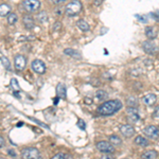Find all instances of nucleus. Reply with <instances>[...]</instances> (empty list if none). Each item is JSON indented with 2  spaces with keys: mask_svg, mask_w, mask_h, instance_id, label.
<instances>
[{
  "mask_svg": "<svg viewBox=\"0 0 159 159\" xmlns=\"http://www.w3.org/2000/svg\"><path fill=\"white\" fill-rule=\"evenodd\" d=\"M18 21V16L15 13H10L7 15V24L9 25H15Z\"/></svg>",
  "mask_w": 159,
  "mask_h": 159,
  "instance_id": "5701e85b",
  "label": "nucleus"
},
{
  "mask_svg": "<svg viewBox=\"0 0 159 159\" xmlns=\"http://www.w3.org/2000/svg\"><path fill=\"white\" fill-rule=\"evenodd\" d=\"M66 0H52V2L54 4H60V3H63V2H65Z\"/></svg>",
  "mask_w": 159,
  "mask_h": 159,
  "instance_id": "e433bc0d",
  "label": "nucleus"
},
{
  "mask_svg": "<svg viewBox=\"0 0 159 159\" xmlns=\"http://www.w3.org/2000/svg\"><path fill=\"white\" fill-rule=\"evenodd\" d=\"M21 158L22 159H40L42 156H40L39 151L37 150L36 148H25L24 150L21 151Z\"/></svg>",
  "mask_w": 159,
  "mask_h": 159,
  "instance_id": "7ed1b4c3",
  "label": "nucleus"
},
{
  "mask_svg": "<svg viewBox=\"0 0 159 159\" xmlns=\"http://www.w3.org/2000/svg\"><path fill=\"white\" fill-rule=\"evenodd\" d=\"M24 25H25V28H27L28 30H31L34 28L35 21L32 17L29 16V15H27V16H24Z\"/></svg>",
  "mask_w": 159,
  "mask_h": 159,
  "instance_id": "4468645a",
  "label": "nucleus"
},
{
  "mask_svg": "<svg viewBox=\"0 0 159 159\" xmlns=\"http://www.w3.org/2000/svg\"><path fill=\"white\" fill-rule=\"evenodd\" d=\"M142 48L143 50L145 51L148 54H155V53L158 52V48L157 46L155 45L154 43L150 42V40H147V42H143L142 43Z\"/></svg>",
  "mask_w": 159,
  "mask_h": 159,
  "instance_id": "9b49d317",
  "label": "nucleus"
},
{
  "mask_svg": "<svg viewBox=\"0 0 159 159\" xmlns=\"http://www.w3.org/2000/svg\"><path fill=\"white\" fill-rule=\"evenodd\" d=\"M85 102H86V103H89V104H90V103H91V102H92V101H91V100H90V99L86 98V99H85Z\"/></svg>",
  "mask_w": 159,
  "mask_h": 159,
  "instance_id": "58836bf2",
  "label": "nucleus"
},
{
  "mask_svg": "<svg viewBox=\"0 0 159 159\" xmlns=\"http://www.w3.org/2000/svg\"><path fill=\"white\" fill-rule=\"evenodd\" d=\"M76 125H78L79 129H81L82 130H84V129H86V124H85V122H84L82 119H79V120H78V122H76Z\"/></svg>",
  "mask_w": 159,
  "mask_h": 159,
  "instance_id": "cd10ccee",
  "label": "nucleus"
},
{
  "mask_svg": "<svg viewBox=\"0 0 159 159\" xmlns=\"http://www.w3.org/2000/svg\"><path fill=\"white\" fill-rule=\"evenodd\" d=\"M102 1H103V0H94V6H100V4L102 3Z\"/></svg>",
  "mask_w": 159,
  "mask_h": 159,
  "instance_id": "4c0bfd02",
  "label": "nucleus"
},
{
  "mask_svg": "<svg viewBox=\"0 0 159 159\" xmlns=\"http://www.w3.org/2000/svg\"><path fill=\"white\" fill-rule=\"evenodd\" d=\"M24 7L25 9V11L30 13L36 12L40 7V1L39 0H25Z\"/></svg>",
  "mask_w": 159,
  "mask_h": 159,
  "instance_id": "39448f33",
  "label": "nucleus"
},
{
  "mask_svg": "<svg viewBox=\"0 0 159 159\" xmlns=\"http://www.w3.org/2000/svg\"><path fill=\"white\" fill-rule=\"evenodd\" d=\"M97 148L102 153H108V154H112L115 152V148L114 145L110 142H107V141H100V142L97 143Z\"/></svg>",
  "mask_w": 159,
  "mask_h": 159,
  "instance_id": "423d86ee",
  "label": "nucleus"
},
{
  "mask_svg": "<svg viewBox=\"0 0 159 159\" xmlns=\"http://www.w3.org/2000/svg\"><path fill=\"white\" fill-rule=\"evenodd\" d=\"M37 19L39 20L40 22H46V21L48 20V15H47V13H46L45 11L40 12L39 14L37 15Z\"/></svg>",
  "mask_w": 159,
  "mask_h": 159,
  "instance_id": "bb28decb",
  "label": "nucleus"
},
{
  "mask_svg": "<svg viewBox=\"0 0 159 159\" xmlns=\"http://www.w3.org/2000/svg\"><path fill=\"white\" fill-rule=\"evenodd\" d=\"M156 156H157L156 151H148L141 155V159H155Z\"/></svg>",
  "mask_w": 159,
  "mask_h": 159,
  "instance_id": "aec40b11",
  "label": "nucleus"
},
{
  "mask_svg": "<svg viewBox=\"0 0 159 159\" xmlns=\"http://www.w3.org/2000/svg\"><path fill=\"white\" fill-rule=\"evenodd\" d=\"M126 115L129 120L132 123L138 122V120L140 119L139 110L137 109V107H127L126 108Z\"/></svg>",
  "mask_w": 159,
  "mask_h": 159,
  "instance_id": "1a4fd4ad",
  "label": "nucleus"
},
{
  "mask_svg": "<svg viewBox=\"0 0 159 159\" xmlns=\"http://www.w3.org/2000/svg\"><path fill=\"white\" fill-rule=\"evenodd\" d=\"M76 25H78L79 29L81 31H83V32H87V31H89V29H90L88 22L84 19H80L79 21L76 22Z\"/></svg>",
  "mask_w": 159,
  "mask_h": 159,
  "instance_id": "6ab92c4d",
  "label": "nucleus"
},
{
  "mask_svg": "<svg viewBox=\"0 0 159 159\" xmlns=\"http://www.w3.org/2000/svg\"><path fill=\"white\" fill-rule=\"evenodd\" d=\"M120 133L124 136L125 138H130L135 135V129L134 126L129 124H123L120 126Z\"/></svg>",
  "mask_w": 159,
  "mask_h": 159,
  "instance_id": "9d476101",
  "label": "nucleus"
},
{
  "mask_svg": "<svg viewBox=\"0 0 159 159\" xmlns=\"http://www.w3.org/2000/svg\"><path fill=\"white\" fill-rule=\"evenodd\" d=\"M51 159H68V157H67V155H65V154L60 153V154H56L55 156H53Z\"/></svg>",
  "mask_w": 159,
  "mask_h": 159,
  "instance_id": "c85d7f7f",
  "label": "nucleus"
},
{
  "mask_svg": "<svg viewBox=\"0 0 159 159\" xmlns=\"http://www.w3.org/2000/svg\"><path fill=\"white\" fill-rule=\"evenodd\" d=\"M122 108V103L119 100H108L102 103L97 109L99 115L101 116H112Z\"/></svg>",
  "mask_w": 159,
  "mask_h": 159,
  "instance_id": "f257e3e1",
  "label": "nucleus"
},
{
  "mask_svg": "<svg viewBox=\"0 0 159 159\" xmlns=\"http://www.w3.org/2000/svg\"><path fill=\"white\" fill-rule=\"evenodd\" d=\"M151 15H152V17H153L154 19L156 20V21H157V22H159V11L153 12V13H152V14H151Z\"/></svg>",
  "mask_w": 159,
  "mask_h": 159,
  "instance_id": "c756f323",
  "label": "nucleus"
},
{
  "mask_svg": "<svg viewBox=\"0 0 159 159\" xmlns=\"http://www.w3.org/2000/svg\"><path fill=\"white\" fill-rule=\"evenodd\" d=\"M123 159H127V158H123Z\"/></svg>",
  "mask_w": 159,
  "mask_h": 159,
  "instance_id": "79ce46f5",
  "label": "nucleus"
},
{
  "mask_svg": "<svg viewBox=\"0 0 159 159\" xmlns=\"http://www.w3.org/2000/svg\"><path fill=\"white\" fill-rule=\"evenodd\" d=\"M96 98L100 100V101H104V100H106L108 98V93H107L105 90H102V89H100L96 92Z\"/></svg>",
  "mask_w": 159,
  "mask_h": 159,
  "instance_id": "412c9836",
  "label": "nucleus"
},
{
  "mask_svg": "<svg viewBox=\"0 0 159 159\" xmlns=\"http://www.w3.org/2000/svg\"><path fill=\"white\" fill-rule=\"evenodd\" d=\"M14 66L17 71L25 70V66H27V57L21 54H18L14 57Z\"/></svg>",
  "mask_w": 159,
  "mask_h": 159,
  "instance_id": "0eeeda50",
  "label": "nucleus"
},
{
  "mask_svg": "<svg viewBox=\"0 0 159 159\" xmlns=\"http://www.w3.org/2000/svg\"><path fill=\"white\" fill-rule=\"evenodd\" d=\"M126 104L129 107H137L138 106V99L136 97H129L126 99Z\"/></svg>",
  "mask_w": 159,
  "mask_h": 159,
  "instance_id": "b1692460",
  "label": "nucleus"
},
{
  "mask_svg": "<svg viewBox=\"0 0 159 159\" xmlns=\"http://www.w3.org/2000/svg\"><path fill=\"white\" fill-rule=\"evenodd\" d=\"M143 134L151 139H158L159 138V129L156 125H148L143 129Z\"/></svg>",
  "mask_w": 159,
  "mask_h": 159,
  "instance_id": "20e7f679",
  "label": "nucleus"
},
{
  "mask_svg": "<svg viewBox=\"0 0 159 159\" xmlns=\"http://www.w3.org/2000/svg\"><path fill=\"white\" fill-rule=\"evenodd\" d=\"M0 159H6V158H3V157H0Z\"/></svg>",
  "mask_w": 159,
  "mask_h": 159,
  "instance_id": "a19ab883",
  "label": "nucleus"
},
{
  "mask_svg": "<svg viewBox=\"0 0 159 159\" xmlns=\"http://www.w3.org/2000/svg\"><path fill=\"white\" fill-rule=\"evenodd\" d=\"M56 93H57L58 99H63V100L67 99V89H66V86L61 83L58 84L57 87H56Z\"/></svg>",
  "mask_w": 159,
  "mask_h": 159,
  "instance_id": "f8f14e48",
  "label": "nucleus"
},
{
  "mask_svg": "<svg viewBox=\"0 0 159 159\" xmlns=\"http://www.w3.org/2000/svg\"><path fill=\"white\" fill-rule=\"evenodd\" d=\"M31 66H32L33 71L36 72L37 74H43L46 72V69H47L46 64L42 60H34L31 64Z\"/></svg>",
  "mask_w": 159,
  "mask_h": 159,
  "instance_id": "6e6552de",
  "label": "nucleus"
},
{
  "mask_svg": "<svg viewBox=\"0 0 159 159\" xmlns=\"http://www.w3.org/2000/svg\"><path fill=\"white\" fill-rule=\"evenodd\" d=\"M136 17H137V18H139L140 21H142V22H147L148 21L147 17H145V16H140V15H136Z\"/></svg>",
  "mask_w": 159,
  "mask_h": 159,
  "instance_id": "f704fd0d",
  "label": "nucleus"
},
{
  "mask_svg": "<svg viewBox=\"0 0 159 159\" xmlns=\"http://www.w3.org/2000/svg\"><path fill=\"white\" fill-rule=\"evenodd\" d=\"M82 7L83 6H82V2L80 0H72L66 7V14L68 16H75L82 11Z\"/></svg>",
  "mask_w": 159,
  "mask_h": 159,
  "instance_id": "f03ea898",
  "label": "nucleus"
},
{
  "mask_svg": "<svg viewBox=\"0 0 159 159\" xmlns=\"http://www.w3.org/2000/svg\"><path fill=\"white\" fill-rule=\"evenodd\" d=\"M0 61H1L2 65H3V67L7 69V70H11V63H10L9 58L6 57V56H1L0 57Z\"/></svg>",
  "mask_w": 159,
  "mask_h": 159,
  "instance_id": "393cba45",
  "label": "nucleus"
},
{
  "mask_svg": "<svg viewBox=\"0 0 159 159\" xmlns=\"http://www.w3.org/2000/svg\"><path fill=\"white\" fill-rule=\"evenodd\" d=\"M135 143L137 145H140V147H148V145L150 144L147 138L143 137V136H137L135 139Z\"/></svg>",
  "mask_w": 159,
  "mask_h": 159,
  "instance_id": "a211bd4d",
  "label": "nucleus"
},
{
  "mask_svg": "<svg viewBox=\"0 0 159 159\" xmlns=\"http://www.w3.org/2000/svg\"><path fill=\"white\" fill-rule=\"evenodd\" d=\"M100 159H115V156L111 155V154H107V155H104L102 156Z\"/></svg>",
  "mask_w": 159,
  "mask_h": 159,
  "instance_id": "473e14b6",
  "label": "nucleus"
},
{
  "mask_svg": "<svg viewBox=\"0 0 159 159\" xmlns=\"http://www.w3.org/2000/svg\"><path fill=\"white\" fill-rule=\"evenodd\" d=\"M153 117L155 118V119H159V106L156 107L155 110H154V112H153Z\"/></svg>",
  "mask_w": 159,
  "mask_h": 159,
  "instance_id": "7c9ffc66",
  "label": "nucleus"
},
{
  "mask_svg": "<svg viewBox=\"0 0 159 159\" xmlns=\"http://www.w3.org/2000/svg\"><path fill=\"white\" fill-rule=\"evenodd\" d=\"M9 153H10V154H12V156H13V157H15V153L13 152L12 150H10V151H9Z\"/></svg>",
  "mask_w": 159,
  "mask_h": 159,
  "instance_id": "ea45409f",
  "label": "nucleus"
},
{
  "mask_svg": "<svg viewBox=\"0 0 159 159\" xmlns=\"http://www.w3.org/2000/svg\"><path fill=\"white\" fill-rule=\"evenodd\" d=\"M145 35L150 39H155L157 37V31H156L154 27H147V29H145Z\"/></svg>",
  "mask_w": 159,
  "mask_h": 159,
  "instance_id": "dca6fc26",
  "label": "nucleus"
},
{
  "mask_svg": "<svg viewBox=\"0 0 159 159\" xmlns=\"http://www.w3.org/2000/svg\"><path fill=\"white\" fill-rule=\"evenodd\" d=\"M156 101H157V97L154 93H148L147 96L143 97V102H144V104L148 105V106H153V105L156 103Z\"/></svg>",
  "mask_w": 159,
  "mask_h": 159,
  "instance_id": "ddd939ff",
  "label": "nucleus"
},
{
  "mask_svg": "<svg viewBox=\"0 0 159 159\" xmlns=\"http://www.w3.org/2000/svg\"><path fill=\"white\" fill-rule=\"evenodd\" d=\"M10 86H11V88L13 89L14 91H17L19 92L20 91V86L18 84V82H17L16 79H12L11 80V83H10Z\"/></svg>",
  "mask_w": 159,
  "mask_h": 159,
  "instance_id": "a878e982",
  "label": "nucleus"
},
{
  "mask_svg": "<svg viewBox=\"0 0 159 159\" xmlns=\"http://www.w3.org/2000/svg\"><path fill=\"white\" fill-rule=\"evenodd\" d=\"M11 13V7L7 3H1L0 4V16L4 17Z\"/></svg>",
  "mask_w": 159,
  "mask_h": 159,
  "instance_id": "f3484780",
  "label": "nucleus"
},
{
  "mask_svg": "<svg viewBox=\"0 0 159 159\" xmlns=\"http://www.w3.org/2000/svg\"><path fill=\"white\" fill-rule=\"evenodd\" d=\"M31 120H33L34 122H36L37 124H39V125H43V127H46V129H48V125H46V124H43V123H42L40 121H38V120H36V119H34V118H30Z\"/></svg>",
  "mask_w": 159,
  "mask_h": 159,
  "instance_id": "72a5a7b5",
  "label": "nucleus"
},
{
  "mask_svg": "<svg viewBox=\"0 0 159 159\" xmlns=\"http://www.w3.org/2000/svg\"><path fill=\"white\" fill-rule=\"evenodd\" d=\"M109 142L111 143L112 145H120L122 143V140L119 136L117 135H111L109 137Z\"/></svg>",
  "mask_w": 159,
  "mask_h": 159,
  "instance_id": "4be33fe9",
  "label": "nucleus"
},
{
  "mask_svg": "<svg viewBox=\"0 0 159 159\" xmlns=\"http://www.w3.org/2000/svg\"><path fill=\"white\" fill-rule=\"evenodd\" d=\"M61 24L60 21H56L55 24H54V25H53V30L54 31H58L61 29Z\"/></svg>",
  "mask_w": 159,
  "mask_h": 159,
  "instance_id": "2f4dec72",
  "label": "nucleus"
},
{
  "mask_svg": "<svg viewBox=\"0 0 159 159\" xmlns=\"http://www.w3.org/2000/svg\"><path fill=\"white\" fill-rule=\"evenodd\" d=\"M4 144H6V141H4L3 137L2 136H0V148L4 147Z\"/></svg>",
  "mask_w": 159,
  "mask_h": 159,
  "instance_id": "c9c22d12",
  "label": "nucleus"
},
{
  "mask_svg": "<svg viewBox=\"0 0 159 159\" xmlns=\"http://www.w3.org/2000/svg\"><path fill=\"white\" fill-rule=\"evenodd\" d=\"M64 53H65L66 55L71 56V57H73V58H78V60H80V58L82 57L81 53H80L79 51H76V50H74V49H71V48L65 49V50H64Z\"/></svg>",
  "mask_w": 159,
  "mask_h": 159,
  "instance_id": "2eb2a0df",
  "label": "nucleus"
}]
</instances>
